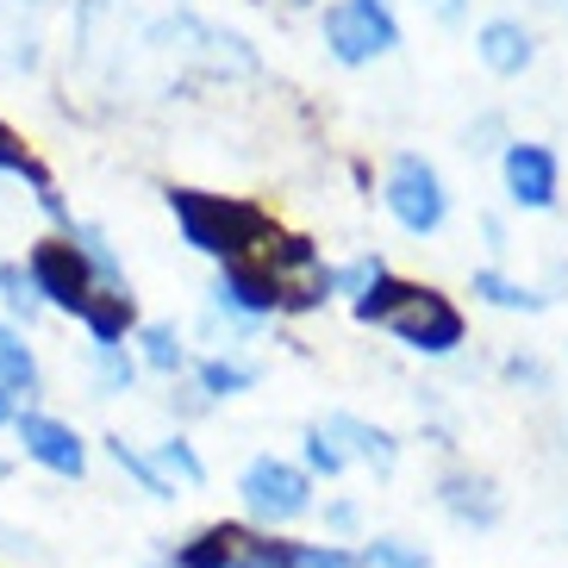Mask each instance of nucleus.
Instances as JSON below:
<instances>
[{
    "instance_id": "a211bd4d",
    "label": "nucleus",
    "mask_w": 568,
    "mask_h": 568,
    "mask_svg": "<svg viewBox=\"0 0 568 568\" xmlns=\"http://www.w3.org/2000/svg\"><path fill=\"white\" fill-rule=\"evenodd\" d=\"M475 294L494 306H513V313H537L544 306V294H525L518 282H506V275H494V268H475Z\"/></svg>"
},
{
    "instance_id": "a878e982",
    "label": "nucleus",
    "mask_w": 568,
    "mask_h": 568,
    "mask_svg": "<svg viewBox=\"0 0 568 568\" xmlns=\"http://www.w3.org/2000/svg\"><path fill=\"white\" fill-rule=\"evenodd\" d=\"M0 294L19 306V313H32L38 306V287H32V275H19V268H0Z\"/></svg>"
},
{
    "instance_id": "aec40b11",
    "label": "nucleus",
    "mask_w": 568,
    "mask_h": 568,
    "mask_svg": "<svg viewBox=\"0 0 568 568\" xmlns=\"http://www.w3.org/2000/svg\"><path fill=\"white\" fill-rule=\"evenodd\" d=\"M144 363L151 368H182V344L169 325H144Z\"/></svg>"
},
{
    "instance_id": "ddd939ff",
    "label": "nucleus",
    "mask_w": 568,
    "mask_h": 568,
    "mask_svg": "<svg viewBox=\"0 0 568 568\" xmlns=\"http://www.w3.org/2000/svg\"><path fill=\"white\" fill-rule=\"evenodd\" d=\"M244 544H251V537L237 531V525H213V531H201L182 556H175V568H232L237 556H244Z\"/></svg>"
},
{
    "instance_id": "c85d7f7f",
    "label": "nucleus",
    "mask_w": 568,
    "mask_h": 568,
    "mask_svg": "<svg viewBox=\"0 0 568 568\" xmlns=\"http://www.w3.org/2000/svg\"><path fill=\"white\" fill-rule=\"evenodd\" d=\"M432 13L437 19H456V13H463V0H432Z\"/></svg>"
},
{
    "instance_id": "cd10ccee",
    "label": "nucleus",
    "mask_w": 568,
    "mask_h": 568,
    "mask_svg": "<svg viewBox=\"0 0 568 568\" xmlns=\"http://www.w3.org/2000/svg\"><path fill=\"white\" fill-rule=\"evenodd\" d=\"M101 368H106V382L113 387H132V363H125L119 351H101Z\"/></svg>"
},
{
    "instance_id": "5701e85b",
    "label": "nucleus",
    "mask_w": 568,
    "mask_h": 568,
    "mask_svg": "<svg viewBox=\"0 0 568 568\" xmlns=\"http://www.w3.org/2000/svg\"><path fill=\"white\" fill-rule=\"evenodd\" d=\"M156 456H163V468H169V475H182V481H206V468H201V456L187 450L182 437H169V444H163V450H156Z\"/></svg>"
},
{
    "instance_id": "393cba45",
    "label": "nucleus",
    "mask_w": 568,
    "mask_h": 568,
    "mask_svg": "<svg viewBox=\"0 0 568 568\" xmlns=\"http://www.w3.org/2000/svg\"><path fill=\"white\" fill-rule=\"evenodd\" d=\"M306 463L318 468V475H337V468H344V450H337V437H325L313 425V432H306Z\"/></svg>"
},
{
    "instance_id": "1a4fd4ad",
    "label": "nucleus",
    "mask_w": 568,
    "mask_h": 568,
    "mask_svg": "<svg viewBox=\"0 0 568 568\" xmlns=\"http://www.w3.org/2000/svg\"><path fill=\"white\" fill-rule=\"evenodd\" d=\"M506 187H513L518 206H556V156L544 144H513L506 151Z\"/></svg>"
},
{
    "instance_id": "f8f14e48",
    "label": "nucleus",
    "mask_w": 568,
    "mask_h": 568,
    "mask_svg": "<svg viewBox=\"0 0 568 568\" xmlns=\"http://www.w3.org/2000/svg\"><path fill=\"white\" fill-rule=\"evenodd\" d=\"M481 63L500 69V75H518V69L531 63V32H525V26H513V19L481 26Z\"/></svg>"
},
{
    "instance_id": "bb28decb",
    "label": "nucleus",
    "mask_w": 568,
    "mask_h": 568,
    "mask_svg": "<svg viewBox=\"0 0 568 568\" xmlns=\"http://www.w3.org/2000/svg\"><path fill=\"white\" fill-rule=\"evenodd\" d=\"M375 275H387V268L382 263H351L344 275H332V287H356V294H368V282H375Z\"/></svg>"
},
{
    "instance_id": "dca6fc26",
    "label": "nucleus",
    "mask_w": 568,
    "mask_h": 568,
    "mask_svg": "<svg viewBox=\"0 0 568 568\" xmlns=\"http://www.w3.org/2000/svg\"><path fill=\"white\" fill-rule=\"evenodd\" d=\"M0 387H7V394H38V363L7 325H0Z\"/></svg>"
},
{
    "instance_id": "b1692460",
    "label": "nucleus",
    "mask_w": 568,
    "mask_h": 568,
    "mask_svg": "<svg viewBox=\"0 0 568 568\" xmlns=\"http://www.w3.org/2000/svg\"><path fill=\"white\" fill-rule=\"evenodd\" d=\"M294 568H363V562L351 550H332V544L325 550L318 544H294Z\"/></svg>"
},
{
    "instance_id": "9b49d317",
    "label": "nucleus",
    "mask_w": 568,
    "mask_h": 568,
    "mask_svg": "<svg viewBox=\"0 0 568 568\" xmlns=\"http://www.w3.org/2000/svg\"><path fill=\"white\" fill-rule=\"evenodd\" d=\"M0 169H7V175H26V182L38 187V206H44L51 219H63V194H57V182L44 175V163H38V156L19 144L13 125H0Z\"/></svg>"
},
{
    "instance_id": "0eeeda50",
    "label": "nucleus",
    "mask_w": 568,
    "mask_h": 568,
    "mask_svg": "<svg viewBox=\"0 0 568 568\" xmlns=\"http://www.w3.org/2000/svg\"><path fill=\"white\" fill-rule=\"evenodd\" d=\"M219 301H232L237 313H282L287 287H282V275H275L263 256H232L225 275H219Z\"/></svg>"
},
{
    "instance_id": "f03ea898",
    "label": "nucleus",
    "mask_w": 568,
    "mask_h": 568,
    "mask_svg": "<svg viewBox=\"0 0 568 568\" xmlns=\"http://www.w3.org/2000/svg\"><path fill=\"white\" fill-rule=\"evenodd\" d=\"M169 213L182 225V237L206 256H256L275 237V225L263 219V206L225 201V194H201V187H169Z\"/></svg>"
},
{
    "instance_id": "9d476101",
    "label": "nucleus",
    "mask_w": 568,
    "mask_h": 568,
    "mask_svg": "<svg viewBox=\"0 0 568 568\" xmlns=\"http://www.w3.org/2000/svg\"><path fill=\"white\" fill-rule=\"evenodd\" d=\"M82 325L94 332V344H101V351H119V337L132 332V294H125V287H106V294H88V306H82Z\"/></svg>"
},
{
    "instance_id": "39448f33",
    "label": "nucleus",
    "mask_w": 568,
    "mask_h": 568,
    "mask_svg": "<svg viewBox=\"0 0 568 568\" xmlns=\"http://www.w3.org/2000/svg\"><path fill=\"white\" fill-rule=\"evenodd\" d=\"M387 206H394V219H400L406 232H437L444 213H450L444 182H437V169L425 156H400L394 163V175H387Z\"/></svg>"
},
{
    "instance_id": "f3484780",
    "label": "nucleus",
    "mask_w": 568,
    "mask_h": 568,
    "mask_svg": "<svg viewBox=\"0 0 568 568\" xmlns=\"http://www.w3.org/2000/svg\"><path fill=\"white\" fill-rule=\"evenodd\" d=\"M106 450H113V463L125 468V475H132V481H144V494H156V500H169V494H175V487H169V475L156 463H144V456L132 450V444H125V437H106Z\"/></svg>"
},
{
    "instance_id": "4be33fe9",
    "label": "nucleus",
    "mask_w": 568,
    "mask_h": 568,
    "mask_svg": "<svg viewBox=\"0 0 568 568\" xmlns=\"http://www.w3.org/2000/svg\"><path fill=\"white\" fill-rule=\"evenodd\" d=\"M368 562L375 568H425V550H406L394 537H375V544H368Z\"/></svg>"
},
{
    "instance_id": "6ab92c4d",
    "label": "nucleus",
    "mask_w": 568,
    "mask_h": 568,
    "mask_svg": "<svg viewBox=\"0 0 568 568\" xmlns=\"http://www.w3.org/2000/svg\"><path fill=\"white\" fill-rule=\"evenodd\" d=\"M256 375L251 368H237V363H201V387L206 394H244Z\"/></svg>"
},
{
    "instance_id": "4468645a",
    "label": "nucleus",
    "mask_w": 568,
    "mask_h": 568,
    "mask_svg": "<svg viewBox=\"0 0 568 568\" xmlns=\"http://www.w3.org/2000/svg\"><path fill=\"white\" fill-rule=\"evenodd\" d=\"M444 506H450L456 518H475V525H494V518H500L494 487L475 481V475H450V481H444Z\"/></svg>"
},
{
    "instance_id": "6e6552de",
    "label": "nucleus",
    "mask_w": 568,
    "mask_h": 568,
    "mask_svg": "<svg viewBox=\"0 0 568 568\" xmlns=\"http://www.w3.org/2000/svg\"><path fill=\"white\" fill-rule=\"evenodd\" d=\"M19 444H26V456L44 468H57V475H82L88 468V450H82V437L69 432L63 418H44V413H19Z\"/></svg>"
},
{
    "instance_id": "412c9836",
    "label": "nucleus",
    "mask_w": 568,
    "mask_h": 568,
    "mask_svg": "<svg viewBox=\"0 0 568 568\" xmlns=\"http://www.w3.org/2000/svg\"><path fill=\"white\" fill-rule=\"evenodd\" d=\"M232 568H294V544H256V537H251Z\"/></svg>"
},
{
    "instance_id": "20e7f679",
    "label": "nucleus",
    "mask_w": 568,
    "mask_h": 568,
    "mask_svg": "<svg viewBox=\"0 0 568 568\" xmlns=\"http://www.w3.org/2000/svg\"><path fill=\"white\" fill-rule=\"evenodd\" d=\"M237 494H244V506H251L256 518H268V525H287V518H301L306 506H313L306 475L294 463H275V456H256V463L244 468Z\"/></svg>"
},
{
    "instance_id": "2eb2a0df",
    "label": "nucleus",
    "mask_w": 568,
    "mask_h": 568,
    "mask_svg": "<svg viewBox=\"0 0 568 568\" xmlns=\"http://www.w3.org/2000/svg\"><path fill=\"white\" fill-rule=\"evenodd\" d=\"M325 432H332V437H351V450H356V456H368L375 468H394V456H400V450H394V437L375 432V425H363V418H351V413L325 418Z\"/></svg>"
},
{
    "instance_id": "f257e3e1",
    "label": "nucleus",
    "mask_w": 568,
    "mask_h": 568,
    "mask_svg": "<svg viewBox=\"0 0 568 568\" xmlns=\"http://www.w3.org/2000/svg\"><path fill=\"white\" fill-rule=\"evenodd\" d=\"M356 318L394 332L400 344H413L425 356H450L463 344V313L444 294H432V287H418V282H394V275L368 282V294L356 301Z\"/></svg>"
},
{
    "instance_id": "c756f323",
    "label": "nucleus",
    "mask_w": 568,
    "mask_h": 568,
    "mask_svg": "<svg viewBox=\"0 0 568 568\" xmlns=\"http://www.w3.org/2000/svg\"><path fill=\"white\" fill-rule=\"evenodd\" d=\"M7 418H19V413H13V394L0 387V425H7Z\"/></svg>"
},
{
    "instance_id": "7ed1b4c3",
    "label": "nucleus",
    "mask_w": 568,
    "mask_h": 568,
    "mask_svg": "<svg viewBox=\"0 0 568 568\" xmlns=\"http://www.w3.org/2000/svg\"><path fill=\"white\" fill-rule=\"evenodd\" d=\"M325 44L337 51V63H368L400 44V26L382 0H337L325 7Z\"/></svg>"
},
{
    "instance_id": "423d86ee",
    "label": "nucleus",
    "mask_w": 568,
    "mask_h": 568,
    "mask_svg": "<svg viewBox=\"0 0 568 568\" xmlns=\"http://www.w3.org/2000/svg\"><path fill=\"white\" fill-rule=\"evenodd\" d=\"M26 275H32L38 301L63 306V313H75V318H82L88 294H94V275H88V263H82V251H75V244H32Z\"/></svg>"
}]
</instances>
